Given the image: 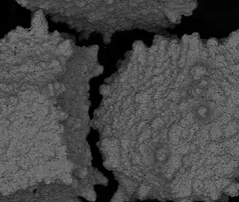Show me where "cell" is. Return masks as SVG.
<instances>
[{
    "mask_svg": "<svg viewBox=\"0 0 239 202\" xmlns=\"http://www.w3.org/2000/svg\"><path fill=\"white\" fill-rule=\"evenodd\" d=\"M64 181L66 183L69 184V183H70L72 182V179H71V178H70V176L66 175L65 178H64Z\"/></svg>",
    "mask_w": 239,
    "mask_h": 202,
    "instance_id": "obj_1",
    "label": "cell"
}]
</instances>
